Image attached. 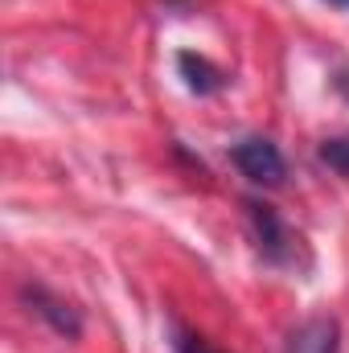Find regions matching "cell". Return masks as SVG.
I'll list each match as a JSON object with an SVG mask.
<instances>
[{"label":"cell","instance_id":"1","mask_svg":"<svg viewBox=\"0 0 349 353\" xmlns=\"http://www.w3.org/2000/svg\"><path fill=\"white\" fill-rule=\"evenodd\" d=\"M230 157H235L239 173L247 176V181H255V185H279L283 173H288L279 148H275L271 140H263V136H247V140H239Z\"/></svg>","mask_w":349,"mask_h":353},{"label":"cell","instance_id":"2","mask_svg":"<svg viewBox=\"0 0 349 353\" xmlns=\"http://www.w3.org/2000/svg\"><path fill=\"white\" fill-rule=\"evenodd\" d=\"M247 218H251V226H255V239H259L263 255H267L271 263H292L296 239H292V230L283 226V218H279L271 205H263V201H247Z\"/></svg>","mask_w":349,"mask_h":353},{"label":"cell","instance_id":"3","mask_svg":"<svg viewBox=\"0 0 349 353\" xmlns=\"http://www.w3.org/2000/svg\"><path fill=\"white\" fill-rule=\"evenodd\" d=\"M25 300L33 304V312L37 316H46L62 337H79L83 333V325H79V312L70 308V304H62V300H54L46 288H25Z\"/></svg>","mask_w":349,"mask_h":353},{"label":"cell","instance_id":"4","mask_svg":"<svg viewBox=\"0 0 349 353\" xmlns=\"http://www.w3.org/2000/svg\"><path fill=\"white\" fill-rule=\"evenodd\" d=\"M177 70H181V79H185V87L197 90V94H214V90L222 87V70L210 62V58H201V54H177Z\"/></svg>","mask_w":349,"mask_h":353},{"label":"cell","instance_id":"5","mask_svg":"<svg viewBox=\"0 0 349 353\" xmlns=\"http://www.w3.org/2000/svg\"><path fill=\"white\" fill-rule=\"evenodd\" d=\"M333 337H337V329H333V321H312V325H304L300 333H296V341H292V353H333Z\"/></svg>","mask_w":349,"mask_h":353},{"label":"cell","instance_id":"6","mask_svg":"<svg viewBox=\"0 0 349 353\" xmlns=\"http://www.w3.org/2000/svg\"><path fill=\"white\" fill-rule=\"evenodd\" d=\"M321 161L329 169H337L341 176H349V140H325L321 144Z\"/></svg>","mask_w":349,"mask_h":353},{"label":"cell","instance_id":"7","mask_svg":"<svg viewBox=\"0 0 349 353\" xmlns=\"http://www.w3.org/2000/svg\"><path fill=\"white\" fill-rule=\"evenodd\" d=\"M177 350H181V353H214L206 341H197V337H181V341H177Z\"/></svg>","mask_w":349,"mask_h":353},{"label":"cell","instance_id":"8","mask_svg":"<svg viewBox=\"0 0 349 353\" xmlns=\"http://www.w3.org/2000/svg\"><path fill=\"white\" fill-rule=\"evenodd\" d=\"M329 4H333V8H346V12H349V0H329Z\"/></svg>","mask_w":349,"mask_h":353}]
</instances>
